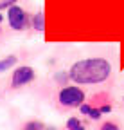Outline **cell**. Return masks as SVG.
<instances>
[{
	"instance_id": "obj_1",
	"label": "cell",
	"mask_w": 124,
	"mask_h": 130,
	"mask_svg": "<svg viewBox=\"0 0 124 130\" xmlns=\"http://www.w3.org/2000/svg\"><path fill=\"white\" fill-rule=\"evenodd\" d=\"M70 81L76 85H101L112 76V63L106 58H83L70 65Z\"/></svg>"
},
{
	"instance_id": "obj_2",
	"label": "cell",
	"mask_w": 124,
	"mask_h": 130,
	"mask_svg": "<svg viewBox=\"0 0 124 130\" xmlns=\"http://www.w3.org/2000/svg\"><path fill=\"white\" fill-rule=\"evenodd\" d=\"M115 108V103H113V96L112 92L108 90H97L94 92L90 98H86V101L77 108L81 116L92 119V121H99L103 116L110 114L112 110Z\"/></svg>"
},
{
	"instance_id": "obj_3",
	"label": "cell",
	"mask_w": 124,
	"mask_h": 130,
	"mask_svg": "<svg viewBox=\"0 0 124 130\" xmlns=\"http://www.w3.org/2000/svg\"><path fill=\"white\" fill-rule=\"evenodd\" d=\"M85 101H86V92L83 90L81 85H76V83H68L65 87H61L56 92V98H54L56 110H59V112L76 110Z\"/></svg>"
},
{
	"instance_id": "obj_4",
	"label": "cell",
	"mask_w": 124,
	"mask_h": 130,
	"mask_svg": "<svg viewBox=\"0 0 124 130\" xmlns=\"http://www.w3.org/2000/svg\"><path fill=\"white\" fill-rule=\"evenodd\" d=\"M31 16H33V14H29V11L23 9L18 4L6 11V20H7L9 27L13 31H16V32H22V31L31 27Z\"/></svg>"
},
{
	"instance_id": "obj_5",
	"label": "cell",
	"mask_w": 124,
	"mask_h": 130,
	"mask_svg": "<svg viewBox=\"0 0 124 130\" xmlns=\"http://www.w3.org/2000/svg\"><path fill=\"white\" fill-rule=\"evenodd\" d=\"M36 79V71L31 65H18L14 67L11 72V79H9V89L11 90H18L22 87L31 85Z\"/></svg>"
},
{
	"instance_id": "obj_6",
	"label": "cell",
	"mask_w": 124,
	"mask_h": 130,
	"mask_svg": "<svg viewBox=\"0 0 124 130\" xmlns=\"http://www.w3.org/2000/svg\"><path fill=\"white\" fill-rule=\"evenodd\" d=\"M16 63H18V56L16 54H7L4 58H0V74H4V72H7V71H11L14 67H18Z\"/></svg>"
},
{
	"instance_id": "obj_7",
	"label": "cell",
	"mask_w": 124,
	"mask_h": 130,
	"mask_svg": "<svg viewBox=\"0 0 124 130\" xmlns=\"http://www.w3.org/2000/svg\"><path fill=\"white\" fill-rule=\"evenodd\" d=\"M31 29L36 31V32L45 31V14H43V11H36L31 16Z\"/></svg>"
},
{
	"instance_id": "obj_8",
	"label": "cell",
	"mask_w": 124,
	"mask_h": 130,
	"mask_svg": "<svg viewBox=\"0 0 124 130\" xmlns=\"http://www.w3.org/2000/svg\"><path fill=\"white\" fill-rule=\"evenodd\" d=\"M65 128L67 130H88L86 128V123L79 118V116H70L65 123Z\"/></svg>"
},
{
	"instance_id": "obj_9",
	"label": "cell",
	"mask_w": 124,
	"mask_h": 130,
	"mask_svg": "<svg viewBox=\"0 0 124 130\" xmlns=\"http://www.w3.org/2000/svg\"><path fill=\"white\" fill-rule=\"evenodd\" d=\"M45 126L47 125L41 119H27L18 126V130H45Z\"/></svg>"
},
{
	"instance_id": "obj_10",
	"label": "cell",
	"mask_w": 124,
	"mask_h": 130,
	"mask_svg": "<svg viewBox=\"0 0 124 130\" xmlns=\"http://www.w3.org/2000/svg\"><path fill=\"white\" fill-rule=\"evenodd\" d=\"M97 130H122V126H120V123L115 118H110V119L101 121L99 126H97Z\"/></svg>"
},
{
	"instance_id": "obj_11",
	"label": "cell",
	"mask_w": 124,
	"mask_h": 130,
	"mask_svg": "<svg viewBox=\"0 0 124 130\" xmlns=\"http://www.w3.org/2000/svg\"><path fill=\"white\" fill-rule=\"evenodd\" d=\"M54 81L59 85V87H65L68 85V81H70V76H68V71H59L54 74Z\"/></svg>"
},
{
	"instance_id": "obj_12",
	"label": "cell",
	"mask_w": 124,
	"mask_h": 130,
	"mask_svg": "<svg viewBox=\"0 0 124 130\" xmlns=\"http://www.w3.org/2000/svg\"><path fill=\"white\" fill-rule=\"evenodd\" d=\"M16 4H18V0H0V13L11 9L13 6H16Z\"/></svg>"
},
{
	"instance_id": "obj_13",
	"label": "cell",
	"mask_w": 124,
	"mask_h": 130,
	"mask_svg": "<svg viewBox=\"0 0 124 130\" xmlns=\"http://www.w3.org/2000/svg\"><path fill=\"white\" fill-rule=\"evenodd\" d=\"M45 130H59L58 126H51V125H47V126H45Z\"/></svg>"
},
{
	"instance_id": "obj_14",
	"label": "cell",
	"mask_w": 124,
	"mask_h": 130,
	"mask_svg": "<svg viewBox=\"0 0 124 130\" xmlns=\"http://www.w3.org/2000/svg\"><path fill=\"white\" fill-rule=\"evenodd\" d=\"M4 18H6V16H4L2 13H0V25H2V22H4Z\"/></svg>"
},
{
	"instance_id": "obj_15",
	"label": "cell",
	"mask_w": 124,
	"mask_h": 130,
	"mask_svg": "<svg viewBox=\"0 0 124 130\" xmlns=\"http://www.w3.org/2000/svg\"><path fill=\"white\" fill-rule=\"evenodd\" d=\"M4 35V29H2V25H0V36H2Z\"/></svg>"
},
{
	"instance_id": "obj_16",
	"label": "cell",
	"mask_w": 124,
	"mask_h": 130,
	"mask_svg": "<svg viewBox=\"0 0 124 130\" xmlns=\"http://www.w3.org/2000/svg\"><path fill=\"white\" fill-rule=\"evenodd\" d=\"M122 108H124V98H122Z\"/></svg>"
}]
</instances>
